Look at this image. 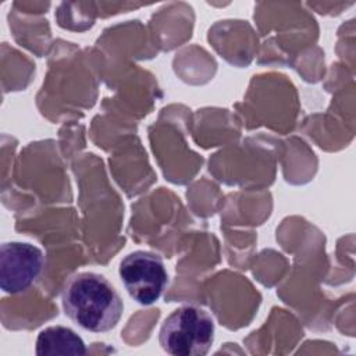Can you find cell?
Returning a JSON list of instances; mask_svg holds the SVG:
<instances>
[{
  "label": "cell",
  "mask_w": 356,
  "mask_h": 356,
  "mask_svg": "<svg viewBox=\"0 0 356 356\" xmlns=\"http://www.w3.org/2000/svg\"><path fill=\"white\" fill-rule=\"evenodd\" d=\"M61 305L65 316L89 332L111 331L124 312L122 299L114 285L93 271L76 273L65 281Z\"/></svg>",
  "instance_id": "6da1fadb"
},
{
  "label": "cell",
  "mask_w": 356,
  "mask_h": 356,
  "mask_svg": "<svg viewBox=\"0 0 356 356\" xmlns=\"http://www.w3.org/2000/svg\"><path fill=\"white\" fill-rule=\"evenodd\" d=\"M214 320L204 309L185 305L163 321L159 343L174 356H203L214 342Z\"/></svg>",
  "instance_id": "7a4b0ae2"
},
{
  "label": "cell",
  "mask_w": 356,
  "mask_h": 356,
  "mask_svg": "<svg viewBox=\"0 0 356 356\" xmlns=\"http://www.w3.org/2000/svg\"><path fill=\"white\" fill-rule=\"evenodd\" d=\"M118 274L129 296L142 306H150L159 300L168 285L163 259L147 250L127 254L120 263Z\"/></svg>",
  "instance_id": "3957f363"
},
{
  "label": "cell",
  "mask_w": 356,
  "mask_h": 356,
  "mask_svg": "<svg viewBox=\"0 0 356 356\" xmlns=\"http://www.w3.org/2000/svg\"><path fill=\"white\" fill-rule=\"evenodd\" d=\"M42 249L26 242H4L0 246V286L17 295L28 291L40 277L44 267Z\"/></svg>",
  "instance_id": "277c9868"
},
{
  "label": "cell",
  "mask_w": 356,
  "mask_h": 356,
  "mask_svg": "<svg viewBox=\"0 0 356 356\" xmlns=\"http://www.w3.org/2000/svg\"><path fill=\"white\" fill-rule=\"evenodd\" d=\"M35 352L39 356L85 355L86 345L74 330L63 325H53L39 332Z\"/></svg>",
  "instance_id": "5b68a950"
}]
</instances>
